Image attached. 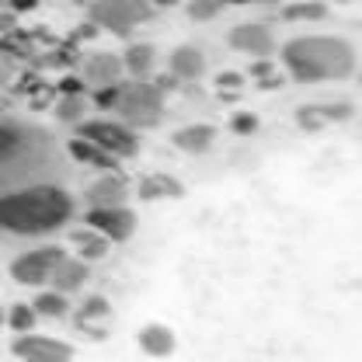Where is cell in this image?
<instances>
[{"mask_svg": "<svg viewBox=\"0 0 362 362\" xmlns=\"http://www.w3.org/2000/svg\"><path fill=\"white\" fill-rule=\"evenodd\" d=\"M74 216V199L56 185H35L0 199V226L14 233H49Z\"/></svg>", "mask_w": 362, "mask_h": 362, "instance_id": "7a4b0ae2", "label": "cell"}, {"mask_svg": "<svg viewBox=\"0 0 362 362\" xmlns=\"http://www.w3.org/2000/svg\"><path fill=\"white\" fill-rule=\"evenodd\" d=\"M171 139H175V146L185 150V153H206L209 143L216 139V129H213V126H185V129H178Z\"/></svg>", "mask_w": 362, "mask_h": 362, "instance_id": "e0dca14e", "label": "cell"}, {"mask_svg": "<svg viewBox=\"0 0 362 362\" xmlns=\"http://www.w3.org/2000/svg\"><path fill=\"white\" fill-rule=\"evenodd\" d=\"M63 258H66V251L56 247V244L25 251V255H18V258L11 262V279L21 282V286H45L49 275H52V269H56Z\"/></svg>", "mask_w": 362, "mask_h": 362, "instance_id": "5b68a950", "label": "cell"}, {"mask_svg": "<svg viewBox=\"0 0 362 362\" xmlns=\"http://www.w3.org/2000/svg\"><path fill=\"white\" fill-rule=\"evenodd\" d=\"M226 7V0H192L188 4V18L192 21H213V18H220Z\"/></svg>", "mask_w": 362, "mask_h": 362, "instance_id": "cb8c5ba5", "label": "cell"}, {"mask_svg": "<svg viewBox=\"0 0 362 362\" xmlns=\"http://www.w3.org/2000/svg\"><path fill=\"white\" fill-rule=\"evenodd\" d=\"M122 66L133 74L136 81H146V77L153 74V66H157V52H153V45L133 42L129 49H126V59H122Z\"/></svg>", "mask_w": 362, "mask_h": 362, "instance_id": "2e32d148", "label": "cell"}, {"mask_svg": "<svg viewBox=\"0 0 362 362\" xmlns=\"http://www.w3.org/2000/svg\"><path fill=\"white\" fill-rule=\"evenodd\" d=\"M129 199V188H126V178L122 175H101L98 181L88 185V202L90 209H115V206H126Z\"/></svg>", "mask_w": 362, "mask_h": 362, "instance_id": "8fae6325", "label": "cell"}, {"mask_svg": "<svg viewBox=\"0 0 362 362\" xmlns=\"http://www.w3.org/2000/svg\"><path fill=\"white\" fill-rule=\"evenodd\" d=\"M115 112L122 115V126H129L133 133L136 129H153L164 119V94H160V88H153L146 81H133V84L119 88Z\"/></svg>", "mask_w": 362, "mask_h": 362, "instance_id": "3957f363", "label": "cell"}, {"mask_svg": "<svg viewBox=\"0 0 362 362\" xmlns=\"http://www.w3.org/2000/svg\"><path fill=\"white\" fill-rule=\"evenodd\" d=\"M11 352L21 362H74V349L59 338H45V334H21L14 338Z\"/></svg>", "mask_w": 362, "mask_h": 362, "instance_id": "52a82bcc", "label": "cell"}, {"mask_svg": "<svg viewBox=\"0 0 362 362\" xmlns=\"http://www.w3.org/2000/svg\"><path fill=\"white\" fill-rule=\"evenodd\" d=\"M21 146V133L14 126H0V164L14 157V150Z\"/></svg>", "mask_w": 362, "mask_h": 362, "instance_id": "4316f807", "label": "cell"}, {"mask_svg": "<svg viewBox=\"0 0 362 362\" xmlns=\"http://www.w3.org/2000/svg\"><path fill=\"white\" fill-rule=\"evenodd\" d=\"M32 310L35 314H42V317H63L66 310H70V303H66V296L63 293H39L35 296V303H32Z\"/></svg>", "mask_w": 362, "mask_h": 362, "instance_id": "7402d4cb", "label": "cell"}, {"mask_svg": "<svg viewBox=\"0 0 362 362\" xmlns=\"http://www.w3.org/2000/svg\"><path fill=\"white\" fill-rule=\"evenodd\" d=\"M352 115V108L349 105H314V108H300V115H296V122L307 129V133H317V129H324L331 119H349Z\"/></svg>", "mask_w": 362, "mask_h": 362, "instance_id": "9a60e30c", "label": "cell"}, {"mask_svg": "<svg viewBox=\"0 0 362 362\" xmlns=\"http://www.w3.org/2000/svg\"><path fill=\"white\" fill-rule=\"evenodd\" d=\"M136 213L129 206H115V209H90L88 213V226L105 233L108 240H129L136 233Z\"/></svg>", "mask_w": 362, "mask_h": 362, "instance_id": "ba28073f", "label": "cell"}, {"mask_svg": "<svg viewBox=\"0 0 362 362\" xmlns=\"http://www.w3.org/2000/svg\"><path fill=\"white\" fill-rule=\"evenodd\" d=\"M35 0H14V7H32Z\"/></svg>", "mask_w": 362, "mask_h": 362, "instance_id": "1f68e13d", "label": "cell"}, {"mask_svg": "<svg viewBox=\"0 0 362 362\" xmlns=\"http://www.w3.org/2000/svg\"><path fill=\"white\" fill-rule=\"evenodd\" d=\"M240 84H244V77H240V74H220V77H216V88L220 90H226V88L240 90Z\"/></svg>", "mask_w": 362, "mask_h": 362, "instance_id": "4dcf8cb0", "label": "cell"}, {"mask_svg": "<svg viewBox=\"0 0 362 362\" xmlns=\"http://www.w3.org/2000/svg\"><path fill=\"white\" fill-rule=\"evenodd\" d=\"M94 101H98V108H115V101H119V88H98Z\"/></svg>", "mask_w": 362, "mask_h": 362, "instance_id": "f1b7e54d", "label": "cell"}, {"mask_svg": "<svg viewBox=\"0 0 362 362\" xmlns=\"http://www.w3.org/2000/svg\"><path fill=\"white\" fill-rule=\"evenodd\" d=\"M70 240L81 247V262L105 258V255H108V244H112L105 233H98V230H90V226H84V230H74V233H70Z\"/></svg>", "mask_w": 362, "mask_h": 362, "instance_id": "d6986e66", "label": "cell"}, {"mask_svg": "<svg viewBox=\"0 0 362 362\" xmlns=\"http://www.w3.org/2000/svg\"><path fill=\"white\" fill-rule=\"evenodd\" d=\"M4 324H7V310L0 307V327H4Z\"/></svg>", "mask_w": 362, "mask_h": 362, "instance_id": "d6a6232c", "label": "cell"}, {"mask_svg": "<svg viewBox=\"0 0 362 362\" xmlns=\"http://www.w3.org/2000/svg\"><path fill=\"white\" fill-rule=\"evenodd\" d=\"M230 129L240 136H251L255 129H258V115H251V112H237L233 119H230Z\"/></svg>", "mask_w": 362, "mask_h": 362, "instance_id": "83f0119b", "label": "cell"}, {"mask_svg": "<svg viewBox=\"0 0 362 362\" xmlns=\"http://www.w3.org/2000/svg\"><path fill=\"white\" fill-rule=\"evenodd\" d=\"M178 195H185V188L171 175H146L139 181V199L143 202H150V199H178Z\"/></svg>", "mask_w": 362, "mask_h": 362, "instance_id": "ac0fdd59", "label": "cell"}, {"mask_svg": "<svg viewBox=\"0 0 362 362\" xmlns=\"http://www.w3.org/2000/svg\"><path fill=\"white\" fill-rule=\"evenodd\" d=\"M282 18H289V21H317V18H327V4H324V0L289 4V7L282 11Z\"/></svg>", "mask_w": 362, "mask_h": 362, "instance_id": "44dd1931", "label": "cell"}, {"mask_svg": "<svg viewBox=\"0 0 362 362\" xmlns=\"http://www.w3.org/2000/svg\"><path fill=\"white\" fill-rule=\"evenodd\" d=\"M282 63L300 84L345 81L356 74V49L338 35H303L282 49Z\"/></svg>", "mask_w": 362, "mask_h": 362, "instance_id": "6da1fadb", "label": "cell"}, {"mask_svg": "<svg viewBox=\"0 0 362 362\" xmlns=\"http://www.w3.org/2000/svg\"><path fill=\"white\" fill-rule=\"evenodd\" d=\"M122 56L115 52H90L88 59L81 63V77L88 81L90 88H119L122 81Z\"/></svg>", "mask_w": 362, "mask_h": 362, "instance_id": "9c48e42d", "label": "cell"}, {"mask_svg": "<svg viewBox=\"0 0 362 362\" xmlns=\"http://www.w3.org/2000/svg\"><path fill=\"white\" fill-rule=\"evenodd\" d=\"M226 4H247V0H226Z\"/></svg>", "mask_w": 362, "mask_h": 362, "instance_id": "e575fe53", "label": "cell"}, {"mask_svg": "<svg viewBox=\"0 0 362 362\" xmlns=\"http://www.w3.org/2000/svg\"><path fill=\"white\" fill-rule=\"evenodd\" d=\"M35 310L28 307V303H14L11 310H7V324L14 327V331H21V334H28L32 327H35Z\"/></svg>", "mask_w": 362, "mask_h": 362, "instance_id": "d4e9b609", "label": "cell"}, {"mask_svg": "<svg viewBox=\"0 0 362 362\" xmlns=\"http://www.w3.org/2000/svg\"><path fill=\"white\" fill-rule=\"evenodd\" d=\"M175 331L168 327V324H146L143 331H139V349L146 352V356H153V359H168L171 352H175Z\"/></svg>", "mask_w": 362, "mask_h": 362, "instance_id": "5bb4252c", "label": "cell"}, {"mask_svg": "<svg viewBox=\"0 0 362 362\" xmlns=\"http://www.w3.org/2000/svg\"><path fill=\"white\" fill-rule=\"evenodd\" d=\"M84 112H88V101L81 94H63L59 105H56V119L59 122H81Z\"/></svg>", "mask_w": 362, "mask_h": 362, "instance_id": "603a6c76", "label": "cell"}, {"mask_svg": "<svg viewBox=\"0 0 362 362\" xmlns=\"http://www.w3.org/2000/svg\"><path fill=\"white\" fill-rule=\"evenodd\" d=\"M150 4H175V0H150Z\"/></svg>", "mask_w": 362, "mask_h": 362, "instance_id": "836d02e7", "label": "cell"}, {"mask_svg": "<svg viewBox=\"0 0 362 362\" xmlns=\"http://www.w3.org/2000/svg\"><path fill=\"white\" fill-rule=\"evenodd\" d=\"M230 45L237 49V52H247V56H258V59H269L272 52H275V39H272V32L265 25H258V21H251V25H237V28H230Z\"/></svg>", "mask_w": 362, "mask_h": 362, "instance_id": "30bf717a", "label": "cell"}, {"mask_svg": "<svg viewBox=\"0 0 362 362\" xmlns=\"http://www.w3.org/2000/svg\"><path fill=\"white\" fill-rule=\"evenodd\" d=\"M88 262H81V258H63L56 269H52V275H49V286L56 289V293H77L84 282H88Z\"/></svg>", "mask_w": 362, "mask_h": 362, "instance_id": "4fadbf2b", "label": "cell"}, {"mask_svg": "<svg viewBox=\"0 0 362 362\" xmlns=\"http://www.w3.org/2000/svg\"><path fill=\"white\" fill-rule=\"evenodd\" d=\"M108 314H112V303H108L105 296H88L77 317H81V320H105Z\"/></svg>", "mask_w": 362, "mask_h": 362, "instance_id": "484cf974", "label": "cell"}, {"mask_svg": "<svg viewBox=\"0 0 362 362\" xmlns=\"http://www.w3.org/2000/svg\"><path fill=\"white\" fill-rule=\"evenodd\" d=\"M251 77H255V81H269L272 77V63L269 59H258V63L251 66ZM269 84H275V81H269Z\"/></svg>", "mask_w": 362, "mask_h": 362, "instance_id": "f546056e", "label": "cell"}, {"mask_svg": "<svg viewBox=\"0 0 362 362\" xmlns=\"http://www.w3.org/2000/svg\"><path fill=\"white\" fill-rule=\"evenodd\" d=\"M77 133H81V139L101 146L112 157H136L139 153V136L122 122H84V126H77Z\"/></svg>", "mask_w": 362, "mask_h": 362, "instance_id": "8992f818", "label": "cell"}, {"mask_svg": "<svg viewBox=\"0 0 362 362\" xmlns=\"http://www.w3.org/2000/svg\"><path fill=\"white\" fill-rule=\"evenodd\" d=\"M206 74V56L195 49V45H181L171 52V77L178 84H192Z\"/></svg>", "mask_w": 362, "mask_h": 362, "instance_id": "7c38bea8", "label": "cell"}, {"mask_svg": "<svg viewBox=\"0 0 362 362\" xmlns=\"http://www.w3.org/2000/svg\"><path fill=\"white\" fill-rule=\"evenodd\" d=\"M150 18H153L150 0H94L90 4V21L115 32V35H129L133 28L146 25Z\"/></svg>", "mask_w": 362, "mask_h": 362, "instance_id": "277c9868", "label": "cell"}, {"mask_svg": "<svg viewBox=\"0 0 362 362\" xmlns=\"http://www.w3.org/2000/svg\"><path fill=\"white\" fill-rule=\"evenodd\" d=\"M70 153H74L77 160H84V164L105 168V171H115V157H112V153H105L101 146L88 143V139H74V143H70Z\"/></svg>", "mask_w": 362, "mask_h": 362, "instance_id": "ffe728a7", "label": "cell"}]
</instances>
